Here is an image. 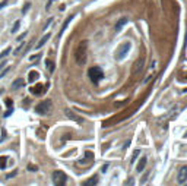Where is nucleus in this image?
I'll use <instances>...</instances> for the list:
<instances>
[{
  "instance_id": "25",
  "label": "nucleus",
  "mask_w": 187,
  "mask_h": 186,
  "mask_svg": "<svg viewBox=\"0 0 187 186\" xmlns=\"http://www.w3.org/2000/svg\"><path fill=\"white\" fill-rule=\"evenodd\" d=\"M139 154H140V151H139V150H136V151L133 152V155H132V163H133V161H135L136 158H138V157H139Z\"/></svg>"
},
{
  "instance_id": "34",
  "label": "nucleus",
  "mask_w": 187,
  "mask_h": 186,
  "mask_svg": "<svg viewBox=\"0 0 187 186\" xmlns=\"http://www.w3.org/2000/svg\"><path fill=\"white\" fill-rule=\"evenodd\" d=\"M6 104H8L9 107H12V100H10V98H8V100H6Z\"/></svg>"
},
{
  "instance_id": "12",
  "label": "nucleus",
  "mask_w": 187,
  "mask_h": 186,
  "mask_svg": "<svg viewBox=\"0 0 187 186\" xmlns=\"http://www.w3.org/2000/svg\"><path fill=\"white\" fill-rule=\"evenodd\" d=\"M146 161H148L146 157H142V158H140V161L138 163V167H136V170H138L139 173L145 170V167H146Z\"/></svg>"
},
{
  "instance_id": "21",
  "label": "nucleus",
  "mask_w": 187,
  "mask_h": 186,
  "mask_svg": "<svg viewBox=\"0 0 187 186\" xmlns=\"http://www.w3.org/2000/svg\"><path fill=\"white\" fill-rule=\"evenodd\" d=\"M19 26H21V22H19V21H16V22L13 24V28H12V32H13V34H15L18 29H19Z\"/></svg>"
},
{
  "instance_id": "9",
  "label": "nucleus",
  "mask_w": 187,
  "mask_h": 186,
  "mask_svg": "<svg viewBox=\"0 0 187 186\" xmlns=\"http://www.w3.org/2000/svg\"><path fill=\"white\" fill-rule=\"evenodd\" d=\"M142 68H143V59L136 60V63H135V66H133V73H135V75H138L139 72L142 70Z\"/></svg>"
},
{
  "instance_id": "14",
  "label": "nucleus",
  "mask_w": 187,
  "mask_h": 186,
  "mask_svg": "<svg viewBox=\"0 0 187 186\" xmlns=\"http://www.w3.org/2000/svg\"><path fill=\"white\" fill-rule=\"evenodd\" d=\"M50 37H51L50 34H45V35H44V37H42V38L40 40V41H38V44L35 46V49H37V50H38V49H41V47H42V46H44L45 42L48 41V38H50Z\"/></svg>"
},
{
  "instance_id": "23",
  "label": "nucleus",
  "mask_w": 187,
  "mask_h": 186,
  "mask_svg": "<svg viewBox=\"0 0 187 186\" xmlns=\"http://www.w3.org/2000/svg\"><path fill=\"white\" fill-rule=\"evenodd\" d=\"M16 174H18V171H16V170H13V171L8 173V174H6V178H5V179H12V178H15Z\"/></svg>"
},
{
  "instance_id": "15",
  "label": "nucleus",
  "mask_w": 187,
  "mask_h": 186,
  "mask_svg": "<svg viewBox=\"0 0 187 186\" xmlns=\"http://www.w3.org/2000/svg\"><path fill=\"white\" fill-rule=\"evenodd\" d=\"M98 183V178L97 176H94V178H91L89 180H86V182H83V186H94Z\"/></svg>"
},
{
  "instance_id": "19",
  "label": "nucleus",
  "mask_w": 187,
  "mask_h": 186,
  "mask_svg": "<svg viewBox=\"0 0 187 186\" xmlns=\"http://www.w3.org/2000/svg\"><path fill=\"white\" fill-rule=\"evenodd\" d=\"M6 157H0V169L2 170H5L6 169Z\"/></svg>"
},
{
  "instance_id": "26",
  "label": "nucleus",
  "mask_w": 187,
  "mask_h": 186,
  "mask_svg": "<svg viewBox=\"0 0 187 186\" xmlns=\"http://www.w3.org/2000/svg\"><path fill=\"white\" fill-rule=\"evenodd\" d=\"M28 170H31V171H37V170H38V167H35L34 164H28Z\"/></svg>"
},
{
  "instance_id": "35",
  "label": "nucleus",
  "mask_w": 187,
  "mask_h": 186,
  "mask_svg": "<svg viewBox=\"0 0 187 186\" xmlns=\"http://www.w3.org/2000/svg\"><path fill=\"white\" fill-rule=\"evenodd\" d=\"M148 176H149V174H145V176H143V179H142V183H145V182H146V179H148Z\"/></svg>"
},
{
  "instance_id": "11",
  "label": "nucleus",
  "mask_w": 187,
  "mask_h": 186,
  "mask_svg": "<svg viewBox=\"0 0 187 186\" xmlns=\"http://www.w3.org/2000/svg\"><path fill=\"white\" fill-rule=\"evenodd\" d=\"M94 160V154L91 151H86L85 152V157L82 158V160H79V164H85V163H88V161Z\"/></svg>"
},
{
  "instance_id": "20",
  "label": "nucleus",
  "mask_w": 187,
  "mask_h": 186,
  "mask_svg": "<svg viewBox=\"0 0 187 186\" xmlns=\"http://www.w3.org/2000/svg\"><path fill=\"white\" fill-rule=\"evenodd\" d=\"M29 8H31V3H29V2H26V3H25L24 5V8H22V13H26V12H28V10H29Z\"/></svg>"
},
{
  "instance_id": "13",
  "label": "nucleus",
  "mask_w": 187,
  "mask_h": 186,
  "mask_svg": "<svg viewBox=\"0 0 187 186\" xmlns=\"http://www.w3.org/2000/svg\"><path fill=\"white\" fill-rule=\"evenodd\" d=\"M24 85H25V81H24V79H22V78H18V79H15V81H13L12 88H13V90H18V88L24 86Z\"/></svg>"
},
{
  "instance_id": "8",
  "label": "nucleus",
  "mask_w": 187,
  "mask_h": 186,
  "mask_svg": "<svg viewBox=\"0 0 187 186\" xmlns=\"http://www.w3.org/2000/svg\"><path fill=\"white\" fill-rule=\"evenodd\" d=\"M44 91H45V86H44V85H41V84L35 85V86H32V88H31V93L35 94V95H41Z\"/></svg>"
},
{
  "instance_id": "4",
  "label": "nucleus",
  "mask_w": 187,
  "mask_h": 186,
  "mask_svg": "<svg viewBox=\"0 0 187 186\" xmlns=\"http://www.w3.org/2000/svg\"><path fill=\"white\" fill-rule=\"evenodd\" d=\"M51 178H53V183L56 186H65L66 182H67V176H66L62 170L53 171V176H51Z\"/></svg>"
},
{
  "instance_id": "6",
  "label": "nucleus",
  "mask_w": 187,
  "mask_h": 186,
  "mask_svg": "<svg viewBox=\"0 0 187 186\" xmlns=\"http://www.w3.org/2000/svg\"><path fill=\"white\" fill-rule=\"evenodd\" d=\"M177 182L180 185H184L187 182V166H181L179 170V176H177Z\"/></svg>"
},
{
  "instance_id": "3",
  "label": "nucleus",
  "mask_w": 187,
  "mask_h": 186,
  "mask_svg": "<svg viewBox=\"0 0 187 186\" xmlns=\"http://www.w3.org/2000/svg\"><path fill=\"white\" fill-rule=\"evenodd\" d=\"M51 107H53V103L51 100H44V101H41L37 104V107H35V111L38 113V114H48L50 110H51Z\"/></svg>"
},
{
  "instance_id": "36",
  "label": "nucleus",
  "mask_w": 187,
  "mask_h": 186,
  "mask_svg": "<svg viewBox=\"0 0 187 186\" xmlns=\"http://www.w3.org/2000/svg\"><path fill=\"white\" fill-rule=\"evenodd\" d=\"M133 183H135V182H133V180H127V182H126V183H124V185H133Z\"/></svg>"
},
{
  "instance_id": "28",
  "label": "nucleus",
  "mask_w": 187,
  "mask_h": 186,
  "mask_svg": "<svg viewBox=\"0 0 187 186\" xmlns=\"http://www.w3.org/2000/svg\"><path fill=\"white\" fill-rule=\"evenodd\" d=\"M53 2H56V0H48V3H47V6H45V9L48 10L50 8H51V5H53Z\"/></svg>"
},
{
  "instance_id": "24",
  "label": "nucleus",
  "mask_w": 187,
  "mask_h": 186,
  "mask_svg": "<svg viewBox=\"0 0 187 186\" xmlns=\"http://www.w3.org/2000/svg\"><path fill=\"white\" fill-rule=\"evenodd\" d=\"M24 46H25V44H24V42H22V44H21V46H19V47H18L16 50L13 51V54H15V56H18V54H19V53H21V50H22V49H24Z\"/></svg>"
},
{
  "instance_id": "29",
  "label": "nucleus",
  "mask_w": 187,
  "mask_h": 186,
  "mask_svg": "<svg viewBox=\"0 0 187 186\" xmlns=\"http://www.w3.org/2000/svg\"><path fill=\"white\" fill-rule=\"evenodd\" d=\"M6 5H8V0H3V2H0V9H2V8H5Z\"/></svg>"
},
{
  "instance_id": "32",
  "label": "nucleus",
  "mask_w": 187,
  "mask_h": 186,
  "mask_svg": "<svg viewBox=\"0 0 187 186\" xmlns=\"http://www.w3.org/2000/svg\"><path fill=\"white\" fill-rule=\"evenodd\" d=\"M51 22H53V19L50 18L48 21H47V24H45V26H44V29H47V28H48V25H50V24H51Z\"/></svg>"
},
{
  "instance_id": "37",
  "label": "nucleus",
  "mask_w": 187,
  "mask_h": 186,
  "mask_svg": "<svg viewBox=\"0 0 187 186\" xmlns=\"http://www.w3.org/2000/svg\"><path fill=\"white\" fill-rule=\"evenodd\" d=\"M3 66H5V62H2V63H0V70H2V68H3Z\"/></svg>"
},
{
  "instance_id": "27",
  "label": "nucleus",
  "mask_w": 187,
  "mask_h": 186,
  "mask_svg": "<svg viewBox=\"0 0 187 186\" xmlns=\"http://www.w3.org/2000/svg\"><path fill=\"white\" fill-rule=\"evenodd\" d=\"M9 70H10V68H6V69H5V70H3V72H2V73H0V78H3V76L6 75V73H8Z\"/></svg>"
},
{
  "instance_id": "33",
  "label": "nucleus",
  "mask_w": 187,
  "mask_h": 186,
  "mask_svg": "<svg viewBox=\"0 0 187 186\" xmlns=\"http://www.w3.org/2000/svg\"><path fill=\"white\" fill-rule=\"evenodd\" d=\"M108 167H110V164H104V166H102V171H107Z\"/></svg>"
},
{
  "instance_id": "2",
  "label": "nucleus",
  "mask_w": 187,
  "mask_h": 186,
  "mask_svg": "<svg viewBox=\"0 0 187 186\" xmlns=\"http://www.w3.org/2000/svg\"><path fill=\"white\" fill-rule=\"evenodd\" d=\"M88 75H89L91 81L97 85V84H99V81L104 78V72H102V69H101V68L94 66V68H91L89 70H88Z\"/></svg>"
},
{
  "instance_id": "18",
  "label": "nucleus",
  "mask_w": 187,
  "mask_h": 186,
  "mask_svg": "<svg viewBox=\"0 0 187 186\" xmlns=\"http://www.w3.org/2000/svg\"><path fill=\"white\" fill-rule=\"evenodd\" d=\"M72 19H73V15H70V16H69V18H67V19H66V21H65V24H63V26H62V31H60V35H62V34H63V32H65V29H66V28H67V25H69V22H70Z\"/></svg>"
},
{
  "instance_id": "31",
  "label": "nucleus",
  "mask_w": 187,
  "mask_h": 186,
  "mask_svg": "<svg viewBox=\"0 0 187 186\" xmlns=\"http://www.w3.org/2000/svg\"><path fill=\"white\" fill-rule=\"evenodd\" d=\"M41 56L40 54H35V56H31V57H29V60H37V59H40Z\"/></svg>"
},
{
  "instance_id": "5",
  "label": "nucleus",
  "mask_w": 187,
  "mask_h": 186,
  "mask_svg": "<svg viewBox=\"0 0 187 186\" xmlns=\"http://www.w3.org/2000/svg\"><path fill=\"white\" fill-rule=\"evenodd\" d=\"M130 47H132V44L129 41H126V42H123L122 46L119 47V50H117V53H115V59L117 60H122L124 59L126 56H127V53H129V50H130Z\"/></svg>"
},
{
  "instance_id": "17",
  "label": "nucleus",
  "mask_w": 187,
  "mask_h": 186,
  "mask_svg": "<svg viewBox=\"0 0 187 186\" xmlns=\"http://www.w3.org/2000/svg\"><path fill=\"white\" fill-rule=\"evenodd\" d=\"M45 66H47V69H48L50 73H53V72H54V69H56L54 62H51V60H45Z\"/></svg>"
},
{
  "instance_id": "10",
  "label": "nucleus",
  "mask_w": 187,
  "mask_h": 186,
  "mask_svg": "<svg viewBox=\"0 0 187 186\" xmlns=\"http://www.w3.org/2000/svg\"><path fill=\"white\" fill-rule=\"evenodd\" d=\"M38 76H40V73H38L37 70H31V72L28 73V82H29V84L35 82V81L38 79Z\"/></svg>"
},
{
  "instance_id": "30",
  "label": "nucleus",
  "mask_w": 187,
  "mask_h": 186,
  "mask_svg": "<svg viewBox=\"0 0 187 186\" xmlns=\"http://www.w3.org/2000/svg\"><path fill=\"white\" fill-rule=\"evenodd\" d=\"M25 35H26V32H24V34H22V35H19V37H18L16 40H18V41H22V40H24V38H25Z\"/></svg>"
},
{
  "instance_id": "16",
  "label": "nucleus",
  "mask_w": 187,
  "mask_h": 186,
  "mask_svg": "<svg viewBox=\"0 0 187 186\" xmlns=\"http://www.w3.org/2000/svg\"><path fill=\"white\" fill-rule=\"evenodd\" d=\"M126 22H127V18H122V19H119V22L115 24V31H120Z\"/></svg>"
},
{
  "instance_id": "1",
  "label": "nucleus",
  "mask_w": 187,
  "mask_h": 186,
  "mask_svg": "<svg viewBox=\"0 0 187 186\" xmlns=\"http://www.w3.org/2000/svg\"><path fill=\"white\" fill-rule=\"evenodd\" d=\"M86 47H88V42L82 41L76 50H75V60L78 65H85L86 63Z\"/></svg>"
},
{
  "instance_id": "7",
  "label": "nucleus",
  "mask_w": 187,
  "mask_h": 186,
  "mask_svg": "<svg viewBox=\"0 0 187 186\" xmlns=\"http://www.w3.org/2000/svg\"><path fill=\"white\" fill-rule=\"evenodd\" d=\"M65 114L69 119H72V120H75V122H78V123H81V122H82V119L79 117L76 113H73V111L70 110V109H65Z\"/></svg>"
},
{
  "instance_id": "22",
  "label": "nucleus",
  "mask_w": 187,
  "mask_h": 186,
  "mask_svg": "<svg viewBox=\"0 0 187 186\" xmlns=\"http://www.w3.org/2000/svg\"><path fill=\"white\" fill-rule=\"evenodd\" d=\"M10 50H12V49L9 47V49H6V50H5V51H2V53H0V59H3V57H6V56H8L9 53H10Z\"/></svg>"
}]
</instances>
